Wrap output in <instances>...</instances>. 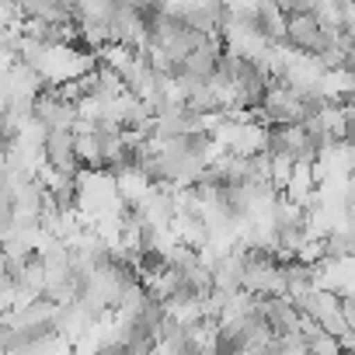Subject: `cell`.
I'll return each mask as SVG.
<instances>
[{
    "instance_id": "cell-1",
    "label": "cell",
    "mask_w": 355,
    "mask_h": 355,
    "mask_svg": "<svg viewBox=\"0 0 355 355\" xmlns=\"http://www.w3.org/2000/svg\"><path fill=\"white\" fill-rule=\"evenodd\" d=\"M94 63H98V53L87 49L80 39H53V42H46L42 60L35 63V70H39V77H42L49 87H56V84H63V80L84 77Z\"/></svg>"
},
{
    "instance_id": "cell-2",
    "label": "cell",
    "mask_w": 355,
    "mask_h": 355,
    "mask_svg": "<svg viewBox=\"0 0 355 355\" xmlns=\"http://www.w3.org/2000/svg\"><path fill=\"white\" fill-rule=\"evenodd\" d=\"M313 105H317V98H310L282 80H272L268 91L261 94V105L254 108V115L265 119L268 125H293V122H306Z\"/></svg>"
},
{
    "instance_id": "cell-3",
    "label": "cell",
    "mask_w": 355,
    "mask_h": 355,
    "mask_svg": "<svg viewBox=\"0 0 355 355\" xmlns=\"http://www.w3.org/2000/svg\"><path fill=\"white\" fill-rule=\"evenodd\" d=\"M112 174H115V189H119V199L125 202V209H136L157 189V182L150 178V171L139 160H125V164L112 167Z\"/></svg>"
},
{
    "instance_id": "cell-4",
    "label": "cell",
    "mask_w": 355,
    "mask_h": 355,
    "mask_svg": "<svg viewBox=\"0 0 355 355\" xmlns=\"http://www.w3.org/2000/svg\"><path fill=\"white\" fill-rule=\"evenodd\" d=\"M32 108H35V115H39V122H42L46 129H73V122H77V101L63 98V94H60L56 87H49V84L35 94Z\"/></svg>"
},
{
    "instance_id": "cell-5",
    "label": "cell",
    "mask_w": 355,
    "mask_h": 355,
    "mask_svg": "<svg viewBox=\"0 0 355 355\" xmlns=\"http://www.w3.org/2000/svg\"><path fill=\"white\" fill-rule=\"evenodd\" d=\"M244 265H248V248H230L227 254H220L213 261V289L220 293H241L244 289Z\"/></svg>"
},
{
    "instance_id": "cell-6",
    "label": "cell",
    "mask_w": 355,
    "mask_h": 355,
    "mask_svg": "<svg viewBox=\"0 0 355 355\" xmlns=\"http://www.w3.org/2000/svg\"><path fill=\"white\" fill-rule=\"evenodd\" d=\"M46 164L77 174L80 160H77V146H73V129H49L46 132Z\"/></svg>"
},
{
    "instance_id": "cell-7",
    "label": "cell",
    "mask_w": 355,
    "mask_h": 355,
    "mask_svg": "<svg viewBox=\"0 0 355 355\" xmlns=\"http://www.w3.org/2000/svg\"><path fill=\"white\" fill-rule=\"evenodd\" d=\"M18 293H21V282L11 268H0V313H11L18 306Z\"/></svg>"
}]
</instances>
